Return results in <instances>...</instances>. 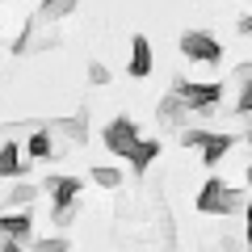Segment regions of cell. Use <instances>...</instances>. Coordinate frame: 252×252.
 <instances>
[{"label":"cell","instance_id":"6da1fadb","mask_svg":"<svg viewBox=\"0 0 252 252\" xmlns=\"http://www.w3.org/2000/svg\"><path fill=\"white\" fill-rule=\"evenodd\" d=\"M244 206V193L231 185H223V181H206L198 193V210L202 215H235V210Z\"/></svg>","mask_w":252,"mask_h":252},{"label":"cell","instance_id":"7a4b0ae2","mask_svg":"<svg viewBox=\"0 0 252 252\" xmlns=\"http://www.w3.org/2000/svg\"><path fill=\"white\" fill-rule=\"evenodd\" d=\"M172 93H177L189 109H210V105L223 101V84H193V80H185V76L172 80Z\"/></svg>","mask_w":252,"mask_h":252},{"label":"cell","instance_id":"3957f363","mask_svg":"<svg viewBox=\"0 0 252 252\" xmlns=\"http://www.w3.org/2000/svg\"><path fill=\"white\" fill-rule=\"evenodd\" d=\"M181 51H185V59H193V63H219V59H223V46H219V38L202 34V30H189V34H181Z\"/></svg>","mask_w":252,"mask_h":252},{"label":"cell","instance_id":"277c9868","mask_svg":"<svg viewBox=\"0 0 252 252\" xmlns=\"http://www.w3.org/2000/svg\"><path fill=\"white\" fill-rule=\"evenodd\" d=\"M181 143L185 147H206V164H219L223 160L227 152H231L235 147V135H206V130H185V135H181Z\"/></svg>","mask_w":252,"mask_h":252},{"label":"cell","instance_id":"5b68a950","mask_svg":"<svg viewBox=\"0 0 252 252\" xmlns=\"http://www.w3.org/2000/svg\"><path fill=\"white\" fill-rule=\"evenodd\" d=\"M139 135H135V122L130 118H114V122L105 126V147L114 156H122V160H130V152H135Z\"/></svg>","mask_w":252,"mask_h":252},{"label":"cell","instance_id":"8992f818","mask_svg":"<svg viewBox=\"0 0 252 252\" xmlns=\"http://www.w3.org/2000/svg\"><path fill=\"white\" fill-rule=\"evenodd\" d=\"M46 185H51V206H55V219H59V223H67V210H72L76 193H80V181H76V177H51Z\"/></svg>","mask_w":252,"mask_h":252},{"label":"cell","instance_id":"52a82bcc","mask_svg":"<svg viewBox=\"0 0 252 252\" xmlns=\"http://www.w3.org/2000/svg\"><path fill=\"white\" fill-rule=\"evenodd\" d=\"M130 76H135V80L152 76V42H147L143 34L130 38Z\"/></svg>","mask_w":252,"mask_h":252},{"label":"cell","instance_id":"ba28073f","mask_svg":"<svg viewBox=\"0 0 252 252\" xmlns=\"http://www.w3.org/2000/svg\"><path fill=\"white\" fill-rule=\"evenodd\" d=\"M30 227H34V219H30L26 210H21V215H4V219H0V231L9 235V240H17V244L30 240Z\"/></svg>","mask_w":252,"mask_h":252},{"label":"cell","instance_id":"9c48e42d","mask_svg":"<svg viewBox=\"0 0 252 252\" xmlns=\"http://www.w3.org/2000/svg\"><path fill=\"white\" fill-rule=\"evenodd\" d=\"M156 156H160V143H156V139H139L135 152H130V168H135V172H147Z\"/></svg>","mask_w":252,"mask_h":252},{"label":"cell","instance_id":"30bf717a","mask_svg":"<svg viewBox=\"0 0 252 252\" xmlns=\"http://www.w3.org/2000/svg\"><path fill=\"white\" fill-rule=\"evenodd\" d=\"M21 147L17 143H0V177H21L26 172V164H21Z\"/></svg>","mask_w":252,"mask_h":252},{"label":"cell","instance_id":"8fae6325","mask_svg":"<svg viewBox=\"0 0 252 252\" xmlns=\"http://www.w3.org/2000/svg\"><path fill=\"white\" fill-rule=\"evenodd\" d=\"M185 101L177 97V93H168V97H164V105H160V122L164 126H181V118H185Z\"/></svg>","mask_w":252,"mask_h":252},{"label":"cell","instance_id":"7c38bea8","mask_svg":"<svg viewBox=\"0 0 252 252\" xmlns=\"http://www.w3.org/2000/svg\"><path fill=\"white\" fill-rule=\"evenodd\" d=\"M55 130H63V135L72 139V143H89V122H84V118H67V122H55Z\"/></svg>","mask_w":252,"mask_h":252},{"label":"cell","instance_id":"4fadbf2b","mask_svg":"<svg viewBox=\"0 0 252 252\" xmlns=\"http://www.w3.org/2000/svg\"><path fill=\"white\" fill-rule=\"evenodd\" d=\"M26 152L34 156V160H46V156H55V152H51V130H34V135H30V143H26Z\"/></svg>","mask_w":252,"mask_h":252},{"label":"cell","instance_id":"5bb4252c","mask_svg":"<svg viewBox=\"0 0 252 252\" xmlns=\"http://www.w3.org/2000/svg\"><path fill=\"white\" fill-rule=\"evenodd\" d=\"M93 181H97V185H105V189H118V185H122V172L109 168V164H97V168H93Z\"/></svg>","mask_w":252,"mask_h":252},{"label":"cell","instance_id":"9a60e30c","mask_svg":"<svg viewBox=\"0 0 252 252\" xmlns=\"http://www.w3.org/2000/svg\"><path fill=\"white\" fill-rule=\"evenodd\" d=\"M34 198H38V185H13V193H9V206H30Z\"/></svg>","mask_w":252,"mask_h":252},{"label":"cell","instance_id":"2e32d148","mask_svg":"<svg viewBox=\"0 0 252 252\" xmlns=\"http://www.w3.org/2000/svg\"><path fill=\"white\" fill-rule=\"evenodd\" d=\"M76 9V0H46L42 4V17H67Z\"/></svg>","mask_w":252,"mask_h":252},{"label":"cell","instance_id":"e0dca14e","mask_svg":"<svg viewBox=\"0 0 252 252\" xmlns=\"http://www.w3.org/2000/svg\"><path fill=\"white\" fill-rule=\"evenodd\" d=\"M235 114H240V118H248V114H252V80L244 84V93H240V101H235Z\"/></svg>","mask_w":252,"mask_h":252},{"label":"cell","instance_id":"ac0fdd59","mask_svg":"<svg viewBox=\"0 0 252 252\" xmlns=\"http://www.w3.org/2000/svg\"><path fill=\"white\" fill-rule=\"evenodd\" d=\"M89 80L93 84H109V67L105 63H89Z\"/></svg>","mask_w":252,"mask_h":252},{"label":"cell","instance_id":"d6986e66","mask_svg":"<svg viewBox=\"0 0 252 252\" xmlns=\"http://www.w3.org/2000/svg\"><path fill=\"white\" fill-rule=\"evenodd\" d=\"M38 248H42V252H63V248H67V240H42Z\"/></svg>","mask_w":252,"mask_h":252},{"label":"cell","instance_id":"ffe728a7","mask_svg":"<svg viewBox=\"0 0 252 252\" xmlns=\"http://www.w3.org/2000/svg\"><path fill=\"white\" fill-rule=\"evenodd\" d=\"M235 76H240V80H252V63H244V67H240Z\"/></svg>","mask_w":252,"mask_h":252},{"label":"cell","instance_id":"44dd1931","mask_svg":"<svg viewBox=\"0 0 252 252\" xmlns=\"http://www.w3.org/2000/svg\"><path fill=\"white\" fill-rule=\"evenodd\" d=\"M240 34H252V17H244V21H240Z\"/></svg>","mask_w":252,"mask_h":252},{"label":"cell","instance_id":"7402d4cb","mask_svg":"<svg viewBox=\"0 0 252 252\" xmlns=\"http://www.w3.org/2000/svg\"><path fill=\"white\" fill-rule=\"evenodd\" d=\"M248 244H252V219H248Z\"/></svg>","mask_w":252,"mask_h":252},{"label":"cell","instance_id":"603a6c76","mask_svg":"<svg viewBox=\"0 0 252 252\" xmlns=\"http://www.w3.org/2000/svg\"><path fill=\"white\" fill-rule=\"evenodd\" d=\"M248 185H252V164H248Z\"/></svg>","mask_w":252,"mask_h":252},{"label":"cell","instance_id":"cb8c5ba5","mask_svg":"<svg viewBox=\"0 0 252 252\" xmlns=\"http://www.w3.org/2000/svg\"><path fill=\"white\" fill-rule=\"evenodd\" d=\"M248 219H252V202H248Z\"/></svg>","mask_w":252,"mask_h":252},{"label":"cell","instance_id":"d4e9b609","mask_svg":"<svg viewBox=\"0 0 252 252\" xmlns=\"http://www.w3.org/2000/svg\"><path fill=\"white\" fill-rule=\"evenodd\" d=\"M248 143H252V130H248Z\"/></svg>","mask_w":252,"mask_h":252}]
</instances>
